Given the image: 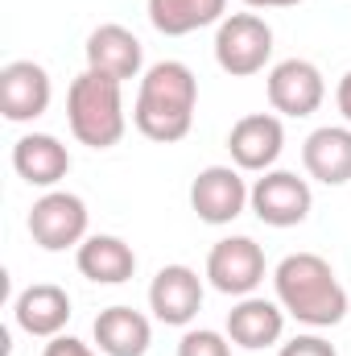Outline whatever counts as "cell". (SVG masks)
<instances>
[{"label": "cell", "mask_w": 351, "mask_h": 356, "mask_svg": "<svg viewBox=\"0 0 351 356\" xmlns=\"http://www.w3.org/2000/svg\"><path fill=\"white\" fill-rule=\"evenodd\" d=\"M120 88L116 79L99 75V71H83L71 91H67V124L75 133L79 145L87 149H112L128 120H124V99H120Z\"/></svg>", "instance_id": "3957f363"}, {"label": "cell", "mask_w": 351, "mask_h": 356, "mask_svg": "<svg viewBox=\"0 0 351 356\" xmlns=\"http://www.w3.org/2000/svg\"><path fill=\"white\" fill-rule=\"evenodd\" d=\"M302 162H306V175L327 186L351 182V129H339V124L314 129L302 145Z\"/></svg>", "instance_id": "e0dca14e"}, {"label": "cell", "mask_w": 351, "mask_h": 356, "mask_svg": "<svg viewBox=\"0 0 351 356\" xmlns=\"http://www.w3.org/2000/svg\"><path fill=\"white\" fill-rule=\"evenodd\" d=\"M178 356H232V340H223L211 327H198L178 340Z\"/></svg>", "instance_id": "44dd1931"}, {"label": "cell", "mask_w": 351, "mask_h": 356, "mask_svg": "<svg viewBox=\"0 0 351 356\" xmlns=\"http://www.w3.org/2000/svg\"><path fill=\"white\" fill-rule=\"evenodd\" d=\"M277 356H339V353H335V344L323 340V336H293L289 344H281Z\"/></svg>", "instance_id": "7402d4cb"}, {"label": "cell", "mask_w": 351, "mask_h": 356, "mask_svg": "<svg viewBox=\"0 0 351 356\" xmlns=\"http://www.w3.org/2000/svg\"><path fill=\"white\" fill-rule=\"evenodd\" d=\"M149 311L166 327H186L203 311V277L190 266H162L149 286Z\"/></svg>", "instance_id": "7c38bea8"}, {"label": "cell", "mask_w": 351, "mask_h": 356, "mask_svg": "<svg viewBox=\"0 0 351 356\" xmlns=\"http://www.w3.org/2000/svg\"><path fill=\"white\" fill-rule=\"evenodd\" d=\"M50 95H54L50 75H46V67H37L33 58H17V63H8V67L0 71V112H4V120H12V124H25V120L46 116Z\"/></svg>", "instance_id": "30bf717a"}, {"label": "cell", "mask_w": 351, "mask_h": 356, "mask_svg": "<svg viewBox=\"0 0 351 356\" xmlns=\"http://www.w3.org/2000/svg\"><path fill=\"white\" fill-rule=\"evenodd\" d=\"M248 186L236 166H207L198 170V178L190 182V207L203 224H232L236 216H244L248 207Z\"/></svg>", "instance_id": "9c48e42d"}, {"label": "cell", "mask_w": 351, "mask_h": 356, "mask_svg": "<svg viewBox=\"0 0 351 356\" xmlns=\"http://www.w3.org/2000/svg\"><path fill=\"white\" fill-rule=\"evenodd\" d=\"M141 63H145V50H141L137 33L124 25H99L87 38V71H99L116 83H128L141 75Z\"/></svg>", "instance_id": "5bb4252c"}, {"label": "cell", "mask_w": 351, "mask_h": 356, "mask_svg": "<svg viewBox=\"0 0 351 356\" xmlns=\"http://www.w3.org/2000/svg\"><path fill=\"white\" fill-rule=\"evenodd\" d=\"M248 8H293V4H302V0H244Z\"/></svg>", "instance_id": "d4e9b609"}, {"label": "cell", "mask_w": 351, "mask_h": 356, "mask_svg": "<svg viewBox=\"0 0 351 356\" xmlns=\"http://www.w3.org/2000/svg\"><path fill=\"white\" fill-rule=\"evenodd\" d=\"M273 290L285 315L306 327H335L348 315V290L318 253H289L273 269Z\"/></svg>", "instance_id": "7a4b0ae2"}, {"label": "cell", "mask_w": 351, "mask_h": 356, "mask_svg": "<svg viewBox=\"0 0 351 356\" xmlns=\"http://www.w3.org/2000/svg\"><path fill=\"white\" fill-rule=\"evenodd\" d=\"M75 266L95 286H124L137 273V253L120 236H87L75 253Z\"/></svg>", "instance_id": "d6986e66"}, {"label": "cell", "mask_w": 351, "mask_h": 356, "mask_svg": "<svg viewBox=\"0 0 351 356\" xmlns=\"http://www.w3.org/2000/svg\"><path fill=\"white\" fill-rule=\"evenodd\" d=\"M42 356H99V353H91L83 340H75V336H54L50 344H46V353Z\"/></svg>", "instance_id": "603a6c76"}, {"label": "cell", "mask_w": 351, "mask_h": 356, "mask_svg": "<svg viewBox=\"0 0 351 356\" xmlns=\"http://www.w3.org/2000/svg\"><path fill=\"white\" fill-rule=\"evenodd\" d=\"M12 319L25 336H37V340H54L62 336L67 319H71V294L54 282H37V286H25L12 302Z\"/></svg>", "instance_id": "4fadbf2b"}, {"label": "cell", "mask_w": 351, "mask_h": 356, "mask_svg": "<svg viewBox=\"0 0 351 356\" xmlns=\"http://www.w3.org/2000/svg\"><path fill=\"white\" fill-rule=\"evenodd\" d=\"M273 58V29L257 13H232L215 29V63L232 79H248Z\"/></svg>", "instance_id": "277c9868"}, {"label": "cell", "mask_w": 351, "mask_h": 356, "mask_svg": "<svg viewBox=\"0 0 351 356\" xmlns=\"http://www.w3.org/2000/svg\"><path fill=\"white\" fill-rule=\"evenodd\" d=\"M335 104H339V112H343V120L351 124V71L339 79V88H335Z\"/></svg>", "instance_id": "cb8c5ba5"}, {"label": "cell", "mask_w": 351, "mask_h": 356, "mask_svg": "<svg viewBox=\"0 0 351 356\" xmlns=\"http://www.w3.org/2000/svg\"><path fill=\"white\" fill-rule=\"evenodd\" d=\"M29 236L46 253L79 249L87 241V203L71 191H46L29 207Z\"/></svg>", "instance_id": "5b68a950"}, {"label": "cell", "mask_w": 351, "mask_h": 356, "mask_svg": "<svg viewBox=\"0 0 351 356\" xmlns=\"http://www.w3.org/2000/svg\"><path fill=\"white\" fill-rule=\"evenodd\" d=\"M264 91H268L273 112L293 116V120H302V116L318 112V108H323V99H327L323 71H318L314 63H306V58H285V63H277V67L268 71Z\"/></svg>", "instance_id": "ba28073f"}, {"label": "cell", "mask_w": 351, "mask_h": 356, "mask_svg": "<svg viewBox=\"0 0 351 356\" xmlns=\"http://www.w3.org/2000/svg\"><path fill=\"white\" fill-rule=\"evenodd\" d=\"M95 344L103 356H145L153 344V327L132 307H108L95 315Z\"/></svg>", "instance_id": "ac0fdd59"}, {"label": "cell", "mask_w": 351, "mask_h": 356, "mask_svg": "<svg viewBox=\"0 0 351 356\" xmlns=\"http://www.w3.org/2000/svg\"><path fill=\"white\" fill-rule=\"evenodd\" d=\"M207 277L219 294L248 298L264 282V253L252 236H228L211 249L207 257Z\"/></svg>", "instance_id": "52a82bcc"}, {"label": "cell", "mask_w": 351, "mask_h": 356, "mask_svg": "<svg viewBox=\"0 0 351 356\" xmlns=\"http://www.w3.org/2000/svg\"><path fill=\"white\" fill-rule=\"evenodd\" d=\"M12 170L29 186H58L67 178V170H71V154L50 133H25L12 145Z\"/></svg>", "instance_id": "2e32d148"}, {"label": "cell", "mask_w": 351, "mask_h": 356, "mask_svg": "<svg viewBox=\"0 0 351 356\" xmlns=\"http://www.w3.org/2000/svg\"><path fill=\"white\" fill-rule=\"evenodd\" d=\"M285 332V307L281 302H268V298H240L232 311H228V340L248 348V353H261L273 348Z\"/></svg>", "instance_id": "9a60e30c"}, {"label": "cell", "mask_w": 351, "mask_h": 356, "mask_svg": "<svg viewBox=\"0 0 351 356\" xmlns=\"http://www.w3.org/2000/svg\"><path fill=\"white\" fill-rule=\"evenodd\" d=\"M228 0H149V21L166 38H186L194 29H207L223 21Z\"/></svg>", "instance_id": "ffe728a7"}, {"label": "cell", "mask_w": 351, "mask_h": 356, "mask_svg": "<svg viewBox=\"0 0 351 356\" xmlns=\"http://www.w3.org/2000/svg\"><path fill=\"white\" fill-rule=\"evenodd\" d=\"M257 220L268 228H293L310 216L314 207V195H310V182L298 178L293 170H264V178L252 182V195H248Z\"/></svg>", "instance_id": "8992f818"}, {"label": "cell", "mask_w": 351, "mask_h": 356, "mask_svg": "<svg viewBox=\"0 0 351 356\" xmlns=\"http://www.w3.org/2000/svg\"><path fill=\"white\" fill-rule=\"evenodd\" d=\"M194 104H198V79L186 63H153L141 75V91L132 104V124L141 137L157 145H174L194 124Z\"/></svg>", "instance_id": "6da1fadb"}, {"label": "cell", "mask_w": 351, "mask_h": 356, "mask_svg": "<svg viewBox=\"0 0 351 356\" xmlns=\"http://www.w3.org/2000/svg\"><path fill=\"white\" fill-rule=\"evenodd\" d=\"M228 149H232V162L236 170H273V162L281 158L285 149V129L273 112H252V116H240L228 133Z\"/></svg>", "instance_id": "8fae6325"}]
</instances>
